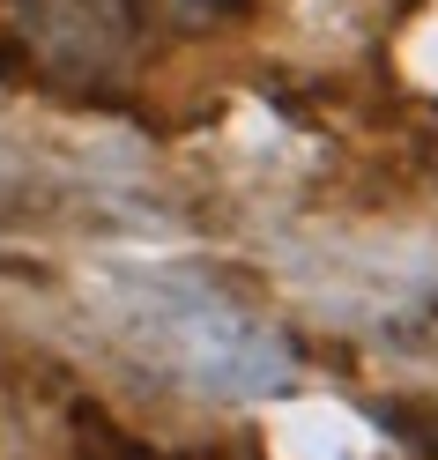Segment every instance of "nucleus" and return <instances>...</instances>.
Listing matches in <instances>:
<instances>
[]
</instances>
